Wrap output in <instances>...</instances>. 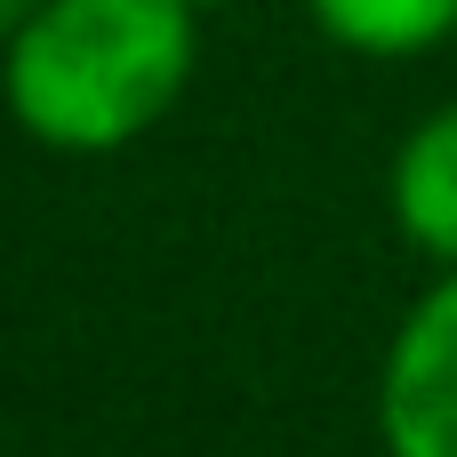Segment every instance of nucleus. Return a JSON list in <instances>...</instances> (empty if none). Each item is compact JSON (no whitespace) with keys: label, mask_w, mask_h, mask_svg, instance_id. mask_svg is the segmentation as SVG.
I'll return each instance as SVG.
<instances>
[{"label":"nucleus","mask_w":457,"mask_h":457,"mask_svg":"<svg viewBox=\"0 0 457 457\" xmlns=\"http://www.w3.org/2000/svg\"><path fill=\"white\" fill-rule=\"evenodd\" d=\"M193 80V8L177 0H40L0 40L8 120L48 153H120L169 120Z\"/></svg>","instance_id":"obj_1"},{"label":"nucleus","mask_w":457,"mask_h":457,"mask_svg":"<svg viewBox=\"0 0 457 457\" xmlns=\"http://www.w3.org/2000/svg\"><path fill=\"white\" fill-rule=\"evenodd\" d=\"M386 457H457V273H442L394 329L378 370Z\"/></svg>","instance_id":"obj_2"},{"label":"nucleus","mask_w":457,"mask_h":457,"mask_svg":"<svg viewBox=\"0 0 457 457\" xmlns=\"http://www.w3.org/2000/svg\"><path fill=\"white\" fill-rule=\"evenodd\" d=\"M394 225L418 257L457 273V104H434L394 153Z\"/></svg>","instance_id":"obj_3"},{"label":"nucleus","mask_w":457,"mask_h":457,"mask_svg":"<svg viewBox=\"0 0 457 457\" xmlns=\"http://www.w3.org/2000/svg\"><path fill=\"white\" fill-rule=\"evenodd\" d=\"M305 8L353 56H418L457 32V0H305Z\"/></svg>","instance_id":"obj_4"},{"label":"nucleus","mask_w":457,"mask_h":457,"mask_svg":"<svg viewBox=\"0 0 457 457\" xmlns=\"http://www.w3.org/2000/svg\"><path fill=\"white\" fill-rule=\"evenodd\" d=\"M32 8H40V0H0V40H8V32H16V24H24Z\"/></svg>","instance_id":"obj_5"},{"label":"nucleus","mask_w":457,"mask_h":457,"mask_svg":"<svg viewBox=\"0 0 457 457\" xmlns=\"http://www.w3.org/2000/svg\"><path fill=\"white\" fill-rule=\"evenodd\" d=\"M177 8H193V16H209V8H233V0H177Z\"/></svg>","instance_id":"obj_6"}]
</instances>
